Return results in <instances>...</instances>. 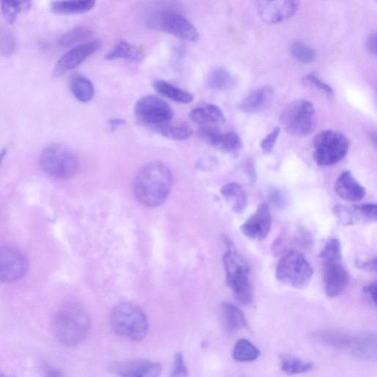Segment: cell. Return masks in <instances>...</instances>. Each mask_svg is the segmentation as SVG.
Segmentation results:
<instances>
[{
    "mask_svg": "<svg viewBox=\"0 0 377 377\" xmlns=\"http://www.w3.org/2000/svg\"><path fill=\"white\" fill-rule=\"evenodd\" d=\"M135 113L140 121L159 128L171 123L174 116L171 107L154 95L141 98L136 104Z\"/></svg>",
    "mask_w": 377,
    "mask_h": 377,
    "instance_id": "obj_10",
    "label": "cell"
},
{
    "mask_svg": "<svg viewBox=\"0 0 377 377\" xmlns=\"http://www.w3.org/2000/svg\"><path fill=\"white\" fill-rule=\"evenodd\" d=\"M221 314L223 325L228 331L240 330L248 325L242 311L231 303H223Z\"/></svg>",
    "mask_w": 377,
    "mask_h": 377,
    "instance_id": "obj_22",
    "label": "cell"
},
{
    "mask_svg": "<svg viewBox=\"0 0 377 377\" xmlns=\"http://www.w3.org/2000/svg\"><path fill=\"white\" fill-rule=\"evenodd\" d=\"M0 376H1V374H0Z\"/></svg>",
    "mask_w": 377,
    "mask_h": 377,
    "instance_id": "obj_49",
    "label": "cell"
},
{
    "mask_svg": "<svg viewBox=\"0 0 377 377\" xmlns=\"http://www.w3.org/2000/svg\"><path fill=\"white\" fill-rule=\"evenodd\" d=\"M323 283L326 293L330 298L340 296L346 290L350 283V276L340 261L324 264Z\"/></svg>",
    "mask_w": 377,
    "mask_h": 377,
    "instance_id": "obj_15",
    "label": "cell"
},
{
    "mask_svg": "<svg viewBox=\"0 0 377 377\" xmlns=\"http://www.w3.org/2000/svg\"><path fill=\"white\" fill-rule=\"evenodd\" d=\"M281 369L283 372L289 375L305 373L312 371L314 364L291 355H284L281 357Z\"/></svg>",
    "mask_w": 377,
    "mask_h": 377,
    "instance_id": "obj_31",
    "label": "cell"
},
{
    "mask_svg": "<svg viewBox=\"0 0 377 377\" xmlns=\"http://www.w3.org/2000/svg\"><path fill=\"white\" fill-rule=\"evenodd\" d=\"M159 132L168 139L173 140H185L190 138L192 134V129L187 124H175L171 123L159 128Z\"/></svg>",
    "mask_w": 377,
    "mask_h": 377,
    "instance_id": "obj_33",
    "label": "cell"
},
{
    "mask_svg": "<svg viewBox=\"0 0 377 377\" xmlns=\"http://www.w3.org/2000/svg\"><path fill=\"white\" fill-rule=\"evenodd\" d=\"M321 259L324 264L333 261H341V245L336 238H332L327 241L320 254Z\"/></svg>",
    "mask_w": 377,
    "mask_h": 377,
    "instance_id": "obj_35",
    "label": "cell"
},
{
    "mask_svg": "<svg viewBox=\"0 0 377 377\" xmlns=\"http://www.w3.org/2000/svg\"><path fill=\"white\" fill-rule=\"evenodd\" d=\"M53 327L61 343L64 346L75 347L87 336L90 320L83 308L75 304H67L56 311Z\"/></svg>",
    "mask_w": 377,
    "mask_h": 377,
    "instance_id": "obj_2",
    "label": "cell"
},
{
    "mask_svg": "<svg viewBox=\"0 0 377 377\" xmlns=\"http://www.w3.org/2000/svg\"><path fill=\"white\" fill-rule=\"evenodd\" d=\"M376 337H368L363 338L356 342L355 346L353 348V352L359 357L365 359L372 358L376 357Z\"/></svg>",
    "mask_w": 377,
    "mask_h": 377,
    "instance_id": "obj_36",
    "label": "cell"
},
{
    "mask_svg": "<svg viewBox=\"0 0 377 377\" xmlns=\"http://www.w3.org/2000/svg\"><path fill=\"white\" fill-rule=\"evenodd\" d=\"M190 117L195 123L203 127H218L225 121L222 110L213 104H204L194 109Z\"/></svg>",
    "mask_w": 377,
    "mask_h": 377,
    "instance_id": "obj_20",
    "label": "cell"
},
{
    "mask_svg": "<svg viewBox=\"0 0 377 377\" xmlns=\"http://www.w3.org/2000/svg\"><path fill=\"white\" fill-rule=\"evenodd\" d=\"M70 87L76 99L82 103L92 100L94 89L92 82L86 77L74 74L70 77Z\"/></svg>",
    "mask_w": 377,
    "mask_h": 377,
    "instance_id": "obj_24",
    "label": "cell"
},
{
    "mask_svg": "<svg viewBox=\"0 0 377 377\" xmlns=\"http://www.w3.org/2000/svg\"><path fill=\"white\" fill-rule=\"evenodd\" d=\"M28 260L20 251L11 247H0V283L19 281L28 270Z\"/></svg>",
    "mask_w": 377,
    "mask_h": 377,
    "instance_id": "obj_11",
    "label": "cell"
},
{
    "mask_svg": "<svg viewBox=\"0 0 377 377\" xmlns=\"http://www.w3.org/2000/svg\"><path fill=\"white\" fill-rule=\"evenodd\" d=\"M303 83L308 87H315L327 95L332 96L334 94L330 86L324 83L316 75L309 74L303 78Z\"/></svg>",
    "mask_w": 377,
    "mask_h": 377,
    "instance_id": "obj_38",
    "label": "cell"
},
{
    "mask_svg": "<svg viewBox=\"0 0 377 377\" xmlns=\"http://www.w3.org/2000/svg\"><path fill=\"white\" fill-rule=\"evenodd\" d=\"M227 283L236 299L243 304L252 302L253 290L247 262L235 250H228L223 257Z\"/></svg>",
    "mask_w": 377,
    "mask_h": 377,
    "instance_id": "obj_5",
    "label": "cell"
},
{
    "mask_svg": "<svg viewBox=\"0 0 377 377\" xmlns=\"http://www.w3.org/2000/svg\"><path fill=\"white\" fill-rule=\"evenodd\" d=\"M208 86L211 90L225 91L235 86V78L224 68L213 70L208 78Z\"/></svg>",
    "mask_w": 377,
    "mask_h": 377,
    "instance_id": "obj_28",
    "label": "cell"
},
{
    "mask_svg": "<svg viewBox=\"0 0 377 377\" xmlns=\"http://www.w3.org/2000/svg\"><path fill=\"white\" fill-rule=\"evenodd\" d=\"M269 199L273 204L278 207H284L286 204L285 194L277 189L272 190L269 194Z\"/></svg>",
    "mask_w": 377,
    "mask_h": 377,
    "instance_id": "obj_42",
    "label": "cell"
},
{
    "mask_svg": "<svg viewBox=\"0 0 377 377\" xmlns=\"http://www.w3.org/2000/svg\"><path fill=\"white\" fill-rule=\"evenodd\" d=\"M173 185L171 170L161 162L149 163L135 177L134 192L137 201L147 207L165 203Z\"/></svg>",
    "mask_w": 377,
    "mask_h": 377,
    "instance_id": "obj_1",
    "label": "cell"
},
{
    "mask_svg": "<svg viewBox=\"0 0 377 377\" xmlns=\"http://www.w3.org/2000/svg\"><path fill=\"white\" fill-rule=\"evenodd\" d=\"M92 30L85 26L75 27L66 32L58 41L61 47H70L79 42H85L92 37Z\"/></svg>",
    "mask_w": 377,
    "mask_h": 377,
    "instance_id": "obj_32",
    "label": "cell"
},
{
    "mask_svg": "<svg viewBox=\"0 0 377 377\" xmlns=\"http://www.w3.org/2000/svg\"><path fill=\"white\" fill-rule=\"evenodd\" d=\"M16 50V40L7 29L0 30V54L11 56Z\"/></svg>",
    "mask_w": 377,
    "mask_h": 377,
    "instance_id": "obj_37",
    "label": "cell"
},
{
    "mask_svg": "<svg viewBox=\"0 0 377 377\" xmlns=\"http://www.w3.org/2000/svg\"><path fill=\"white\" fill-rule=\"evenodd\" d=\"M259 18L265 23L274 25L283 23L296 13L297 0H256Z\"/></svg>",
    "mask_w": 377,
    "mask_h": 377,
    "instance_id": "obj_12",
    "label": "cell"
},
{
    "mask_svg": "<svg viewBox=\"0 0 377 377\" xmlns=\"http://www.w3.org/2000/svg\"><path fill=\"white\" fill-rule=\"evenodd\" d=\"M333 213L342 225L350 226L360 222H364L360 206H347L338 205L334 207Z\"/></svg>",
    "mask_w": 377,
    "mask_h": 377,
    "instance_id": "obj_30",
    "label": "cell"
},
{
    "mask_svg": "<svg viewBox=\"0 0 377 377\" xmlns=\"http://www.w3.org/2000/svg\"><path fill=\"white\" fill-rule=\"evenodd\" d=\"M31 6V0H0L2 14L8 24H13L20 14L28 12Z\"/></svg>",
    "mask_w": 377,
    "mask_h": 377,
    "instance_id": "obj_26",
    "label": "cell"
},
{
    "mask_svg": "<svg viewBox=\"0 0 377 377\" xmlns=\"http://www.w3.org/2000/svg\"><path fill=\"white\" fill-rule=\"evenodd\" d=\"M42 169L49 175L57 178H70L78 171L77 156L66 147L53 144L48 146L40 156Z\"/></svg>",
    "mask_w": 377,
    "mask_h": 377,
    "instance_id": "obj_7",
    "label": "cell"
},
{
    "mask_svg": "<svg viewBox=\"0 0 377 377\" xmlns=\"http://www.w3.org/2000/svg\"><path fill=\"white\" fill-rule=\"evenodd\" d=\"M376 288L377 286L376 283H371L364 288V293L374 306H376Z\"/></svg>",
    "mask_w": 377,
    "mask_h": 377,
    "instance_id": "obj_44",
    "label": "cell"
},
{
    "mask_svg": "<svg viewBox=\"0 0 377 377\" xmlns=\"http://www.w3.org/2000/svg\"><path fill=\"white\" fill-rule=\"evenodd\" d=\"M96 1L97 0H57L52 2L51 8L56 14H78L92 10Z\"/></svg>",
    "mask_w": 377,
    "mask_h": 377,
    "instance_id": "obj_23",
    "label": "cell"
},
{
    "mask_svg": "<svg viewBox=\"0 0 377 377\" xmlns=\"http://www.w3.org/2000/svg\"><path fill=\"white\" fill-rule=\"evenodd\" d=\"M314 269L304 256L290 251L278 261L276 276L282 283L293 288L304 289L312 280Z\"/></svg>",
    "mask_w": 377,
    "mask_h": 377,
    "instance_id": "obj_6",
    "label": "cell"
},
{
    "mask_svg": "<svg viewBox=\"0 0 377 377\" xmlns=\"http://www.w3.org/2000/svg\"><path fill=\"white\" fill-rule=\"evenodd\" d=\"M233 358L240 363L253 362L260 355L259 349L247 339H240L233 350Z\"/></svg>",
    "mask_w": 377,
    "mask_h": 377,
    "instance_id": "obj_29",
    "label": "cell"
},
{
    "mask_svg": "<svg viewBox=\"0 0 377 377\" xmlns=\"http://www.w3.org/2000/svg\"><path fill=\"white\" fill-rule=\"evenodd\" d=\"M101 42L99 40L82 44L64 54L56 64L54 70L55 77H61L65 73L75 69L87 58L99 50Z\"/></svg>",
    "mask_w": 377,
    "mask_h": 377,
    "instance_id": "obj_13",
    "label": "cell"
},
{
    "mask_svg": "<svg viewBox=\"0 0 377 377\" xmlns=\"http://www.w3.org/2000/svg\"><path fill=\"white\" fill-rule=\"evenodd\" d=\"M280 121L288 135L295 137L309 136L317 125L316 109L306 100L294 101L283 109Z\"/></svg>",
    "mask_w": 377,
    "mask_h": 377,
    "instance_id": "obj_3",
    "label": "cell"
},
{
    "mask_svg": "<svg viewBox=\"0 0 377 377\" xmlns=\"http://www.w3.org/2000/svg\"><path fill=\"white\" fill-rule=\"evenodd\" d=\"M350 146L349 140L337 131H323L315 140L314 159L320 166H334L346 157Z\"/></svg>",
    "mask_w": 377,
    "mask_h": 377,
    "instance_id": "obj_8",
    "label": "cell"
},
{
    "mask_svg": "<svg viewBox=\"0 0 377 377\" xmlns=\"http://www.w3.org/2000/svg\"><path fill=\"white\" fill-rule=\"evenodd\" d=\"M119 58L131 61H140L144 58V54L138 47L130 44L126 41H120L106 56V59L109 61Z\"/></svg>",
    "mask_w": 377,
    "mask_h": 377,
    "instance_id": "obj_27",
    "label": "cell"
},
{
    "mask_svg": "<svg viewBox=\"0 0 377 377\" xmlns=\"http://www.w3.org/2000/svg\"><path fill=\"white\" fill-rule=\"evenodd\" d=\"M281 133V128L276 127L271 132L261 140L260 147L265 153H270L276 144V142Z\"/></svg>",
    "mask_w": 377,
    "mask_h": 377,
    "instance_id": "obj_39",
    "label": "cell"
},
{
    "mask_svg": "<svg viewBox=\"0 0 377 377\" xmlns=\"http://www.w3.org/2000/svg\"><path fill=\"white\" fill-rule=\"evenodd\" d=\"M356 266L365 271L376 272V257L371 259L368 261H356Z\"/></svg>",
    "mask_w": 377,
    "mask_h": 377,
    "instance_id": "obj_43",
    "label": "cell"
},
{
    "mask_svg": "<svg viewBox=\"0 0 377 377\" xmlns=\"http://www.w3.org/2000/svg\"><path fill=\"white\" fill-rule=\"evenodd\" d=\"M6 155L7 149H4L1 152H0V168H1L4 159Z\"/></svg>",
    "mask_w": 377,
    "mask_h": 377,
    "instance_id": "obj_47",
    "label": "cell"
},
{
    "mask_svg": "<svg viewBox=\"0 0 377 377\" xmlns=\"http://www.w3.org/2000/svg\"><path fill=\"white\" fill-rule=\"evenodd\" d=\"M123 123H124V121L123 120H111V126L113 128L117 127V126L121 125Z\"/></svg>",
    "mask_w": 377,
    "mask_h": 377,
    "instance_id": "obj_48",
    "label": "cell"
},
{
    "mask_svg": "<svg viewBox=\"0 0 377 377\" xmlns=\"http://www.w3.org/2000/svg\"><path fill=\"white\" fill-rule=\"evenodd\" d=\"M274 89L271 86L261 87L252 92L240 104L245 113L256 114L268 109L274 99Z\"/></svg>",
    "mask_w": 377,
    "mask_h": 377,
    "instance_id": "obj_17",
    "label": "cell"
},
{
    "mask_svg": "<svg viewBox=\"0 0 377 377\" xmlns=\"http://www.w3.org/2000/svg\"><path fill=\"white\" fill-rule=\"evenodd\" d=\"M200 134L211 145L223 153H235L242 147V140L237 134H223L217 127H203Z\"/></svg>",
    "mask_w": 377,
    "mask_h": 377,
    "instance_id": "obj_16",
    "label": "cell"
},
{
    "mask_svg": "<svg viewBox=\"0 0 377 377\" xmlns=\"http://www.w3.org/2000/svg\"><path fill=\"white\" fill-rule=\"evenodd\" d=\"M364 219V223L376 222L377 219V206L373 204L360 206Z\"/></svg>",
    "mask_w": 377,
    "mask_h": 377,
    "instance_id": "obj_40",
    "label": "cell"
},
{
    "mask_svg": "<svg viewBox=\"0 0 377 377\" xmlns=\"http://www.w3.org/2000/svg\"><path fill=\"white\" fill-rule=\"evenodd\" d=\"M44 371L49 376H58L61 375V373L58 370L55 369L53 367L49 366L48 365L45 366Z\"/></svg>",
    "mask_w": 377,
    "mask_h": 377,
    "instance_id": "obj_46",
    "label": "cell"
},
{
    "mask_svg": "<svg viewBox=\"0 0 377 377\" xmlns=\"http://www.w3.org/2000/svg\"><path fill=\"white\" fill-rule=\"evenodd\" d=\"M271 216L268 204H260L254 214L240 227L247 237L258 241L264 240L271 229Z\"/></svg>",
    "mask_w": 377,
    "mask_h": 377,
    "instance_id": "obj_14",
    "label": "cell"
},
{
    "mask_svg": "<svg viewBox=\"0 0 377 377\" xmlns=\"http://www.w3.org/2000/svg\"><path fill=\"white\" fill-rule=\"evenodd\" d=\"M335 190L340 199L350 202L361 201L366 194L365 187L360 185L350 171H345L338 177Z\"/></svg>",
    "mask_w": 377,
    "mask_h": 377,
    "instance_id": "obj_18",
    "label": "cell"
},
{
    "mask_svg": "<svg viewBox=\"0 0 377 377\" xmlns=\"http://www.w3.org/2000/svg\"><path fill=\"white\" fill-rule=\"evenodd\" d=\"M188 371L185 364L184 357L182 353H178L175 356L173 376H187Z\"/></svg>",
    "mask_w": 377,
    "mask_h": 377,
    "instance_id": "obj_41",
    "label": "cell"
},
{
    "mask_svg": "<svg viewBox=\"0 0 377 377\" xmlns=\"http://www.w3.org/2000/svg\"><path fill=\"white\" fill-rule=\"evenodd\" d=\"M147 25L152 29L167 32L184 41L196 42L199 39L198 30L185 16L174 12L155 13L151 16Z\"/></svg>",
    "mask_w": 377,
    "mask_h": 377,
    "instance_id": "obj_9",
    "label": "cell"
},
{
    "mask_svg": "<svg viewBox=\"0 0 377 377\" xmlns=\"http://www.w3.org/2000/svg\"><path fill=\"white\" fill-rule=\"evenodd\" d=\"M221 192L234 212L240 213L247 207V193L240 184L228 183L221 188Z\"/></svg>",
    "mask_w": 377,
    "mask_h": 377,
    "instance_id": "obj_21",
    "label": "cell"
},
{
    "mask_svg": "<svg viewBox=\"0 0 377 377\" xmlns=\"http://www.w3.org/2000/svg\"><path fill=\"white\" fill-rule=\"evenodd\" d=\"M110 321L114 332L130 340H142L149 330V322L143 311L132 304L117 306L112 311Z\"/></svg>",
    "mask_w": 377,
    "mask_h": 377,
    "instance_id": "obj_4",
    "label": "cell"
},
{
    "mask_svg": "<svg viewBox=\"0 0 377 377\" xmlns=\"http://www.w3.org/2000/svg\"><path fill=\"white\" fill-rule=\"evenodd\" d=\"M290 51L295 59L305 64L313 63L316 59L314 49L303 42H294Z\"/></svg>",
    "mask_w": 377,
    "mask_h": 377,
    "instance_id": "obj_34",
    "label": "cell"
},
{
    "mask_svg": "<svg viewBox=\"0 0 377 377\" xmlns=\"http://www.w3.org/2000/svg\"><path fill=\"white\" fill-rule=\"evenodd\" d=\"M154 87L159 94L177 103L189 104L194 100L193 94L171 85L166 80H155Z\"/></svg>",
    "mask_w": 377,
    "mask_h": 377,
    "instance_id": "obj_25",
    "label": "cell"
},
{
    "mask_svg": "<svg viewBox=\"0 0 377 377\" xmlns=\"http://www.w3.org/2000/svg\"><path fill=\"white\" fill-rule=\"evenodd\" d=\"M113 371L123 376L156 377L160 375L161 367L156 363L135 360L116 364Z\"/></svg>",
    "mask_w": 377,
    "mask_h": 377,
    "instance_id": "obj_19",
    "label": "cell"
},
{
    "mask_svg": "<svg viewBox=\"0 0 377 377\" xmlns=\"http://www.w3.org/2000/svg\"><path fill=\"white\" fill-rule=\"evenodd\" d=\"M367 50L371 54H376V35H371L366 41Z\"/></svg>",
    "mask_w": 377,
    "mask_h": 377,
    "instance_id": "obj_45",
    "label": "cell"
}]
</instances>
